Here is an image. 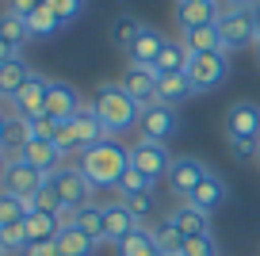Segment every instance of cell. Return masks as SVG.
<instances>
[{
	"mask_svg": "<svg viewBox=\"0 0 260 256\" xmlns=\"http://www.w3.org/2000/svg\"><path fill=\"white\" fill-rule=\"evenodd\" d=\"M165 42H169V35L165 31H157V27H146V31L134 39V46L126 50V57H130V65H157V57H161V50H165Z\"/></svg>",
	"mask_w": 260,
	"mask_h": 256,
	"instance_id": "obj_18",
	"label": "cell"
},
{
	"mask_svg": "<svg viewBox=\"0 0 260 256\" xmlns=\"http://www.w3.org/2000/svg\"><path fill=\"white\" fill-rule=\"evenodd\" d=\"M222 130H226V145L237 161H252L260 145V104L252 100H234L226 107V119H222Z\"/></svg>",
	"mask_w": 260,
	"mask_h": 256,
	"instance_id": "obj_1",
	"label": "cell"
},
{
	"mask_svg": "<svg viewBox=\"0 0 260 256\" xmlns=\"http://www.w3.org/2000/svg\"><path fill=\"white\" fill-rule=\"evenodd\" d=\"M218 35H222V50L234 54V50H245L256 42V27H252V12L249 8H230L218 16Z\"/></svg>",
	"mask_w": 260,
	"mask_h": 256,
	"instance_id": "obj_7",
	"label": "cell"
},
{
	"mask_svg": "<svg viewBox=\"0 0 260 256\" xmlns=\"http://www.w3.org/2000/svg\"><path fill=\"white\" fill-rule=\"evenodd\" d=\"M184 256H218V245H214L211 233H207V237H187L184 241Z\"/></svg>",
	"mask_w": 260,
	"mask_h": 256,
	"instance_id": "obj_41",
	"label": "cell"
},
{
	"mask_svg": "<svg viewBox=\"0 0 260 256\" xmlns=\"http://www.w3.org/2000/svg\"><path fill=\"white\" fill-rule=\"evenodd\" d=\"M39 4H50V0H39Z\"/></svg>",
	"mask_w": 260,
	"mask_h": 256,
	"instance_id": "obj_52",
	"label": "cell"
},
{
	"mask_svg": "<svg viewBox=\"0 0 260 256\" xmlns=\"http://www.w3.org/2000/svg\"><path fill=\"white\" fill-rule=\"evenodd\" d=\"M226 199H230L226 180H222L218 172H207V176L199 180V187H195V191L187 195L184 203H191V207H195V210H203V214H214V210H218Z\"/></svg>",
	"mask_w": 260,
	"mask_h": 256,
	"instance_id": "obj_15",
	"label": "cell"
},
{
	"mask_svg": "<svg viewBox=\"0 0 260 256\" xmlns=\"http://www.w3.org/2000/svg\"><path fill=\"white\" fill-rule=\"evenodd\" d=\"M92 107H96L107 138L126 134V130L138 126V119H142V107L126 96V88H122L119 80H104V84L96 88V96H92Z\"/></svg>",
	"mask_w": 260,
	"mask_h": 256,
	"instance_id": "obj_2",
	"label": "cell"
},
{
	"mask_svg": "<svg viewBox=\"0 0 260 256\" xmlns=\"http://www.w3.org/2000/svg\"><path fill=\"white\" fill-rule=\"evenodd\" d=\"M31 126H35V138H46V142H50V138H54V130H57V119L42 115V119H35Z\"/></svg>",
	"mask_w": 260,
	"mask_h": 256,
	"instance_id": "obj_42",
	"label": "cell"
},
{
	"mask_svg": "<svg viewBox=\"0 0 260 256\" xmlns=\"http://www.w3.org/2000/svg\"><path fill=\"white\" fill-rule=\"evenodd\" d=\"M50 142L57 145V153L61 157H69V153H81V145H77V134H73V122H57V130H54V138Z\"/></svg>",
	"mask_w": 260,
	"mask_h": 256,
	"instance_id": "obj_38",
	"label": "cell"
},
{
	"mask_svg": "<svg viewBox=\"0 0 260 256\" xmlns=\"http://www.w3.org/2000/svg\"><path fill=\"white\" fill-rule=\"evenodd\" d=\"M149 233H153V245L161 256H184V237H180V230L165 218V222L149 226Z\"/></svg>",
	"mask_w": 260,
	"mask_h": 256,
	"instance_id": "obj_26",
	"label": "cell"
},
{
	"mask_svg": "<svg viewBox=\"0 0 260 256\" xmlns=\"http://www.w3.org/2000/svg\"><path fill=\"white\" fill-rule=\"evenodd\" d=\"M184 73H187V80H191V92H211V88H218V84H226L230 54L226 50H214V54H187Z\"/></svg>",
	"mask_w": 260,
	"mask_h": 256,
	"instance_id": "obj_4",
	"label": "cell"
},
{
	"mask_svg": "<svg viewBox=\"0 0 260 256\" xmlns=\"http://www.w3.org/2000/svg\"><path fill=\"white\" fill-rule=\"evenodd\" d=\"M84 107L81 92L73 88V84H65V80H50V92H46V115L57 122H69L77 111Z\"/></svg>",
	"mask_w": 260,
	"mask_h": 256,
	"instance_id": "obj_14",
	"label": "cell"
},
{
	"mask_svg": "<svg viewBox=\"0 0 260 256\" xmlns=\"http://www.w3.org/2000/svg\"><path fill=\"white\" fill-rule=\"evenodd\" d=\"M0 39H8L12 46H23V42L31 39V31H27V19L16 16V12H4V16H0Z\"/></svg>",
	"mask_w": 260,
	"mask_h": 256,
	"instance_id": "obj_35",
	"label": "cell"
},
{
	"mask_svg": "<svg viewBox=\"0 0 260 256\" xmlns=\"http://www.w3.org/2000/svg\"><path fill=\"white\" fill-rule=\"evenodd\" d=\"M260 0H218V12H230V8H252Z\"/></svg>",
	"mask_w": 260,
	"mask_h": 256,
	"instance_id": "obj_46",
	"label": "cell"
},
{
	"mask_svg": "<svg viewBox=\"0 0 260 256\" xmlns=\"http://www.w3.org/2000/svg\"><path fill=\"white\" fill-rule=\"evenodd\" d=\"M69 122H73V134H77L81 153L92 149V145H100V142H107V130H104V122H100V115H96V107H92V104H84Z\"/></svg>",
	"mask_w": 260,
	"mask_h": 256,
	"instance_id": "obj_17",
	"label": "cell"
},
{
	"mask_svg": "<svg viewBox=\"0 0 260 256\" xmlns=\"http://www.w3.org/2000/svg\"><path fill=\"white\" fill-rule=\"evenodd\" d=\"M27 77H31V69H27L23 57L4 61V65H0V100H12V96H16V92L27 84Z\"/></svg>",
	"mask_w": 260,
	"mask_h": 256,
	"instance_id": "obj_25",
	"label": "cell"
},
{
	"mask_svg": "<svg viewBox=\"0 0 260 256\" xmlns=\"http://www.w3.org/2000/svg\"><path fill=\"white\" fill-rule=\"evenodd\" d=\"M187 96H191V80H187L184 69H176V73H157V104L176 107V104H184Z\"/></svg>",
	"mask_w": 260,
	"mask_h": 256,
	"instance_id": "obj_21",
	"label": "cell"
},
{
	"mask_svg": "<svg viewBox=\"0 0 260 256\" xmlns=\"http://www.w3.org/2000/svg\"><path fill=\"white\" fill-rule=\"evenodd\" d=\"M27 226L23 222H4L0 226V252H27Z\"/></svg>",
	"mask_w": 260,
	"mask_h": 256,
	"instance_id": "obj_33",
	"label": "cell"
},
{
	"mask_svg": "<svg viewBox=\"0 0 260 256\" xmlns=\"http://www.w3.org/2000/svg\"><path fill=\"white\" fill-rule=\"evenodd\" d=\"M149 252H157V245H153V233H149L146 226L115 245V256H149Z\"/></svg>",
	"mask_w": 260,
	"mask_h": 256,
	"instance_id": "obj_29",
	"label": "cell"
},
{
	"mask_svg": "<svg viewBox=\"0 0 260 256\" xmlns=\"http://www.w3.org/2000/svg\"><path fill=\"white\" fill-rule=\"evenodd\" d=\"M57 27H61V19L54 16L50 4H39V8L27 16V31H31V39H50V35H57Z\"/></svg>",
	"mask_w": 260,
	"mask_h": 256,
	"instance_id": "obj_28",
	"label": "cell"
},
{
	"mask_svg": "<svg viewBox=\"0 0 260 256\" xmlns=\"http://www.w3.org/2000/svg\"><path fill=\"white\" fill-rule=\"evenodd\" d=\"M23 226H27V241H31V245L54 241V237H57V230H61L54 214H39V210H31V214L23 218Z\"/></svg>",
	"mask_w": 260,
	"mask_h": 256,
	"instance_id": "obj_27",
	"label": "cell"
},
{
	"mask_svg": "<svg viewBox=\"0 0 260 256\" xmlns=\"http://www.w3.org/2000/svg\"><path fill=\"white\" fill-rule=\"evenodd\" d=\"M46 172H39V168H31L27 161H8V172H4V184H0V191H12L19 195V199H35V195L46 187Z\"/></svg>",
	"mask_w": 260,
	"mask_h": 256,
	"instance_id": "obj_9",
	"label": "cell"
},
{
	"mask_svg": "<svg viewBox=\"0 0 260 256\" xmlns=\"http://www.w3.org/2000/svg\"><path fill=\"white\" fill-rule=\"evenodd\" d=\"M73 226H77V230H84L92 241L104 245V207H96V203L81 207V210H77V218H73Z\"/></svg>",
	"mask_w": 260,
	"mask_h": 256,
	"instance_id": "obj_31",
	"label": "cell"
},
{
	"mask_svg": "<svg viewBox=\"0 0 260 256\" xmlns=\"http://www.w3.org/2000/svg\"><path fill=\"white\" fill-rule=\"evenodd\" d=\"M0 256H4V252H0Z\"/></svg>",
	"mask_w": 260,
	"mask_h": 256,
	"instance_id": "obj_53",
	"label": "cell"
},
{
	"mask_svg": "<svg viewBox=\"0 0 260 256\" xmlns=\"http://www.w3.org/2000/svg\"><path fill=\"white\" fill-rule=\"evenodd\" d=\"M184 65H187V50H184V42H180V39H169L153 69H157V73H176V69H184Z\"/></svg>",
	"mask_w": 260,
	"mask_h": 256,
	"instance_id": "obj_32",
	"label": "cell"
},
{
	"mask_svg": "<svg viewBox=\"0 0 260 256\" xmlns=\"http://www.w3.org/2000/svg\"><path fill=\"white\" fill-rule=\"evenodd\" d=\"M172 153H169V145H161V142H149V138H138V142L130 145V168H138L146 180H161V176H169V168H172Z\"/></svg>",
	"mask_w": 260,
	"mask_h": 256,
	"instance_id": "obj_6",
	"label": "cell"
},
{
	"mask_svg": "<svg viewBox=\"0 0 260 256\" xmlns=\"http://www.w3.org/2000/svg\"><path fill=\"white\" fill-rule=\"evenodd\" d=\"M50 8H54V16L61 19V27H65L84 12V0H50Z\"/></svg>",
	"mask_w": 260,
	"mask_h": 256,
	"instance_id": "obj_40",
	"label": "cell"
},
{
	"mask_svg": "<svg viewBox=\"0 0 260 256\" xmlns=\"http://www.w3.org/2000/svg\"><path fill=\"white\" fill-rule=\"evenodd\" d=\"M252 27H256V42H260V4H252ZM256 42H252V46H256Z\"/></svg>",
	"mask_w": 260,
	"mask_h": 256,
	"instance_id": "obj_47",
	"label": "cell"
},
{
	"mask_svg": "<svg viewBox=\"0 0 260 256\" xmlns=\"http://www.w3.org/2000/svg\"><path fill=\"white\" fill-rule=\"evenodd\" d=\"M4 126H8V115H0V153H4Z\"/></svg>",
	"mask_w": 260,
	"mask_h": 256,
	"instance_id": "obj_48",
	"label": "cell"
},
{
	"mask_svg": "<svg viewBox=\"0 0 260 256\" xmlns=\"http://www.w3.org/2000/svg\"><path fill=\"white\" fill-rule=\"evenodd\" d=\"M31 207L39 210V214H54V218L61 214V199H57V191L50 187V180H46V187H42V191L31 199Z\"/></svg>",
	"mask_w": 260,
	"mask_h": 256,
	"instance_id": "obj_39",
	"label": "cell"
},
{
	"mask_svg": "<svg viewBox=\"0 0 260 256\" xmlns=\"http://www.w3.org/2000/svg\"><path fill=\"white\" fill-rule=\"evenodd\" d=\"M35 138V126L27 119H19V115H8V126H4V157L8 161H19V153H23V145Z\"/></svg>",
	"mask_w": 260,
	"mask_h": 256,
	"instance_id": "obj_23",
	"label": "cell"
},
{
	"mask_svg": "<svg viewBox=\"0 0 260 256\" xmlns=\"http://www.w3.org/2000/svg\"><path fill=\"white\" fill-rule=\"evenodd\" d=\"M142 31H146V23H142L138 16H119V19L111 23V42H115L119 50H130Z\"/></svg>",
	"mask_w": 260,
	"mask_h": 256,
	"instance_id": "obj_30",
	"label": "cell"
},
{
	"mask_svg": "<svg viewBox=\"0 0 260 256\" xmlns=\"http://www.w3.org/2000/svg\"><path fill=\"white\" fill-rule=\"evenodd\" d=\"M207 172H211V168H207V165H203L199 157H176V161H172V168H169V176H165V180H169V191L176 195L180 203H184L187 195H191L195 187H199V180H203Z\"/></svg>",
	"mask_w": 260,
	"mask_h": 256,
	"instance_id": "obj_10",
	"label": "cell"
},
{
	"mask_svg": "<svg viewBox=\"0 0 260 256\" xmlns=\"http://www.w3.org/2000/svg\"><path fill=\"white\" fill-rule=\"evenodd\" d=\"M153 180H146L138 172V168H126V172H122V180H119V195H138V191H153Z\"/></svg>",
	"mask_w": 260,
	"mask_h": 256,
	"instance_id": "obj_37",
	"label": "cell"
},
{
	"mask_svg": "<svg viewBox=\"0 0 260 256\" xmlns=\"http://www.w3.org/2000/svg\"><path fill=\"white\" fill-rule=\"evenodd\" d=\"M50 187L57 191L61 207H69V210L88 207V203H92V191H96V187L88 184V176L81 172V165H61L54 176H50Z\"/></svg>",
	"mask_w": 260,
	"mask_h": 256,
	"instance_id": "obj_5",
	"label": "cell"
},
{
	"mask_svg": "<svg viewBox=\"0 0 260 256\" xmlns=\"http://www.w3.org/2000/svg\"><path fill=\"white\" fill-rule=\"evenodd\" d=\"M169 222L180 230V237H207L211 233V214H203V210H195L191 203H180L176 210L169 214Z\"/></svg>",
	"mask_w": 260,
	"mask_h": 256,
	"instance_id": "obj_20",
	"label": "cell"
},
{
	"mask_svg": "<svg viewBox=\"0 0 260 256\" xmlns=\"http://www.w3.org/2000/svg\"><path fill=\"white\" fill-rule=\"evenodd\" d=\"M176 27H180V35L184 31H195V27H211V23H218V0H176Z\"/></svg>",
	"mask_w": 260,
	"mask_h": 256,
	"instance_id": "obj_13",
	"label": "cell"
},
{
	"mask_svg": "<svg viewBox=\"0 0 260 256\" xmlns=\"http://www.w3.org/2000/svg\"><path fill=\"white\" fill-rule=\"evenodd\" d=\"M46 92H50V80L42 77V73H31L27 84L12 96V111H16L19 119H27V122L42 119V115H46Z\"/></svg>",
	"mask_w": 260,
	"mask_h": 256,
	"instance_id": "obj_8",
	"label": "cell"
},
{
	"mask_svg": "<svg viewBox=\"0 0 260 256\" xmlns=\"http://www.w3.org/2000/svg\"><path fill=\"white\" fill-rule=\"evenodd\" d=\"M252 161H256V168H260V145H256V157H252Z\"/></svg>",
	"mask_w": 260,
	"mask_h": 256,
	"instance_id": "obj_51",
	"label": "cell"
},
{
	"mask_svg": "<svg viewBox=\"0 0 260 256\" xmlns=\"http://www.w3.org/2000/svg\"><path fill=\"white\" fill-rule=\"evenodd\" d=\"M252 50H256V65H260V42H256V46H252Z\"/></svg>",
	"mask_w": 260,
	"mask_h": 256,
	"instance_id": "obj_50",
	"label": "cell"
},
{
	"mask_svg": "<svg viewBox=\"0 0 260 256\" xmlns=\"http://www.w3.org/2000/svg\"><path fill=\"white\" fill-rule=\"evenodd\" d=\"M134 230H142V222L134 214H130L126 207H122L119 199L115 203H107L104 207V241H111V245H119L122 237H130Z\"/></svg>",
	"mask_w": 260,
	"mask_h": 256,
	"instance_id": "obj_16",
	"label": "cell"
},
{
	"mask_svg": "<svg viewBox=\"0 0 260 256\" xmlns=\"http://www.w3.org/2000/svg\"><path fill=\"white\" fill-rule=\"evenodd\" d=\"M4 172H8V157L0 153V184H4Z\"/></svg>",
	"mask_w": 260,
	"mask_h": 256,
	"instance_id": "obj_49",
	"label": "cell"
},
{
	"mask_svg": "<svg viewBox=\"0 0 260 256\" xmlns=\"http://www.w3.org/2000/svg\"><path fill=\"white\" fill-rule=\"evenodd\" d=\"M138 130H142V138L165 145L172 134H176V107H169V104H149V107H142Z\"/></svg>",
	"mask_w": 260,
	"mask_h": 256,
	"instance_id": "obj_12",
	"label": "cell"
},
{
	"mask_svg": "<svg viewBox=\"0 0 260 256\" xmlns=\"http://www.w3.org/2000/svg\"><path fill=\"white\" fill-rule=\"evenodd\" d=\"M126 168H130V149H122L115 138H107V142L81 153V172L88 176L92 187H119Z\"/></svg>",
	"mask_w": 260,
	"mask_h": 256,
	"instance_id": "obj_3",
	"label": "cell"
},
{
	"mask_svg": "<svg viewBox=\"0 0 260 256\" xmlns=\"http://www.w3.org/2000/svg\"><path fill=\"white\" fill-rule=\"evenodd\" d=\"M31 210H35L31 199H19V195H12V191H0V226L4 222H23Z\"/></svg>",
	"mask_w": 260,
	"mask_h": 256,
	"instance_id": "obj_34",
	"label": "cell"
},
{
	"mask_svg": "<svg viewBox=\"0 0 260 256\" xmlns=\"http://www.w3.org/2000/svg\"><path fill=\"white\" fill-rule=\"evenodd\" d=\"M16 57H19V46H12L8 39H0V65H4V61H16Z\"/></svg>",
	"mask_w": 260,
	"mask_h": 256,
	"instance_id": "obj_45",
	"label": "cell"
},
{
	"mask_svg": "<svg viewBox=\"0 0 260 256\" xmlns=\"http://www.w3.org/2000/svg\"><path fill=\"white\" fill-rule=\"evenodd\" d=\"M119 203H122V207H126V210H130L134 218H138L142 226H146V218L153 214V207H157V203H153V191H138V195H119Z\"/></svg>",
	"mask_w": 260,
	"mask_h": 256,
	"instance_id": "obj_36",
	"label": "cell"
},
{
	"mask_svg": "<svg viewBox=\"0 0 260 256\" xmlns=\"http://www.w3.org/2000/svg\"><path fill=\"white\" fill-rule=\"evenodd\" d=\"M23 256H61V252H57V241H42V245H27Z\"/></svg>",
	"mask_w": 260,
	"mask_h": 256,
	"instance_id": "obj_43",
	"label": "cell"
},
{
	"mask_svg": "<svg viewBox=\"0 0 260 256\" xmlns=\"http://www.w3.org/2000/svg\"><path fill=\"white\" fill-rule=\"evenodd\" d=\"M39 8V0H8V12H16V16H31V12Z\"/></svg>",
	"mask_w": 260,
	"mask_h": 256,
	"instance_id": "obj_44",
	"label": "cell"
},
{
	"mask_svg": "<svg viewBox=\"0 0 260 256\" xmlns=\"http://www.w3.org/2000/svg\"><path fill=\"white\" fill-rule=\"evenodd\" d=\"M57 252L61 256H92L100 248V241H92L84 230H77V226H61L57 230Z\"/></svg>",
	"mask_w": 260,
	"mask_h": 256,
	"instance_id": "obj_22",
	"label": "cell"
},
{
	"mask_svg": "<svg viewBox=\"0 0 260 256\" xmlns=\"http://www.w3.org/2000/svg\"><path fill=\"white\" fill-rule=\"evenodd\" d=\"M180 42H184L187 54H214V50H222V35L218 27H195V31H184L180 35Z\"/></svg>",
	"mask_w": 260,
	"mask_h": 256,
	"instance_id": "obj_24",
	"label": "cell"
},
{
	"mask_svg": "<svg viewBox=\"0 0 260 256\" xmlns=\"http://www.w3.org/2000/svg\"><path fill=\"white\" fill-rule=\"evenodd\" d=\"M119 84L126 88V96L134 100L138 107H149V104H157V69L153 65H126L122 69V77H119Z\"/></svg>",
	"mask_w": 260,
	"mask_h": 256,
	"instance_id": "obj_11",
	"label": "cell"
},
{
	"mask_svg": "<svg viewBox=\"0 0 260 256\" xmlns=\"http://www.w3.org/2000/svg\"><path fill=\"white\" fill-rule=\"evenodd\" d=\"M19 161H27L31 168L46 172V176H54L57 168H61V153H57V145L46 142V138H31V142L23 145V153H19Z\"/></svg>",
	"mask_w": 260,
	"mask_h": 256,
	"instance_id": "obj_19",
	"label": "cell"
}]
</instances>
